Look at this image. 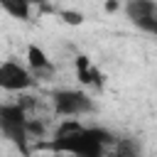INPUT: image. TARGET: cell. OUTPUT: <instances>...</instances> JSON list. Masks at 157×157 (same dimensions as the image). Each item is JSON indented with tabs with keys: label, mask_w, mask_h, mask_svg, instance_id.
<instances>
[{
	"label": "cell",
	"mask_w": 157,
	"mask_h": 157,
	"mask_svg": "<svg viewBox=\"0 0 157 157\" xmlns=\"http://www.w3.org/2000/svg\"><path fill=\"white\" fill-rule=\"evenodd\" d=\"M76 71H78L81 83H88V86H96V88L103 83V76H101L98 69L88 61V56H78V59H76Z\"/></svg>",
	"instance_id": "cell-7"
},
{
	"label": "cell",
	"mask_w": 157,
	"mask_h": 157,
	"mask_svg": "<svg viewBox=\"0 0 157 157\" xmlns=\"http://www.w3.org/2000/svg\"><path fill=\"white\" fill-rule=\"evenodd\" d=\"M0 7H2L10 17L22 20V22H27V20L32 17V2H29V0H0Z\"/></svg>",
	"instance_id": "cell-8"
},
{
	"label": "cell",
	"mask_w": 157,
	"mask_h": 157,
	"mask_svg": "<svg viewBox=\"0 0 157 157\" xmlns=\"http://www.w3.org/2000/svg\"><path fill=\"white\" fill-rule=\"evenodd\" d=\"M0 135L29 157V118L22 103H0Z\"/></svg>",
	"instance_id": "cell-2"
},
{
	"label": "cell",
	"mask_w": 157,
	"mask_h": 157,
	"mask_svg": "<svg viewBox=\"0 0 157 157\" xmlns=\"http://www.w3.org/2000/svg\"><path fill=\"white\" fill-rule=\"evenodd\" d=\"M52 105H54V113L61 115V118H81V115H88L96 110V103L93 98L81 91V88H59L52 93Z\"/></svg>",
	"instance_id": "cell-3"
},
{
	"label": "cell",
	"mask_w": 157,
	"mask_h": 157,
	"mask_svg": "<svg viewBox=\"0 0 157 157\" xmlns=\"http://www.w3.org/2000/svg\"><path fill=\"white\" fill-rule=\"evenodd\" d=\"M25 66L29 69V74L34 76V81H47V78L54 76V64H52V59H49L47 52H44L42 47H37V44H29V47H27V64H25Z\"/></svg>",
	"instance_id": "cell-6"
},
{
	"label": "cell",
	"mask_w": 157,
	"mask_h": 157,
	"mask_svg": "<svg viewBox=\"0 0 157 157\" xmlns=\"http://www.w3.org/2000/svg\"><path fill=\"white\" fill-rule=\"evenodd\" d=\"M34 76L29 74V69L25 64H20L17 59H7L0 64V91L7 93H25L34 86Z\"/></svg>",
	"instance_id": "cell-4"
},
{
	"label": "cell",
	"mask_w": 157,
	"mask_h": 157,
	"mask_svg": "<svg viewBox=\"0 0 157 157\" xmlns=\"http://www.w3.org/2000/svg\"><path fill=\"white\" fill-rule=\"evenodd\" d=\"M115 142V135L105 128L96 125H81L76 118H66L52 140L39 142L42 150L64 152L71 157H105V150Z\"/></svg>",
	"instance_id": "cell-1"
},
{
	"label": "cell",
	"mask_w": 157,
	"mask_h": 157,
	"mask_svg": "<svg viewBox=\"0 0 157 157\" xmlns=\"http://www.w3.org/2000/svg\"><path fill=\"white\" fill-rule=\"evenodd\" d=\"M59 17H61L66 25H71V27H76V25L83 22V15L76 12V10H59Z\"/></svg>",
	"instance_id": "cell-9"
},
{
	"label": "cell",
	"mask_w": 157,
	"mask_h": 157,
	"mask_svg": "<svg viewBox=\"0 0 157 157\" xmlns=\"http://www.w3.org/2000/svg\"><path fill=\"white\" fill-rule=\"evenodd\" d=\"M125 15L145 34H157V2L155 0H128Z\"/></svg>",
	"instance_id": "cell-5"
},
{
	"label": "cell",
	"mask_w": 157,
	"mask_h": 157,
	"mask_svg": "<svg viewBox=\"0 0 157 157\" xmlns=\"http://www.w3.org/2000/svg\"><path fill=\"white\" fill-rule=\"evenodd\" d=\"M115 157H137V155H135V152H132V150H130V147L125 145V147H123L120 152H115Z\"/></svg>",
	"instance_id": "cell-10"
}]
</instances>
